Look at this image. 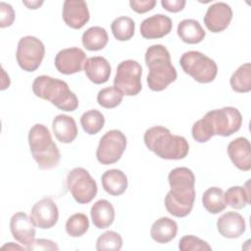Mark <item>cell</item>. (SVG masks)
Returning a JSON list of instances; mask_svg holds the SVG:
<instances>
[{
  "instance_id": "8d00e7d4",
  "label": "cell",
  "mask_w": 251,
  "mask_h": 251,
  "mask_svg": "<svg viewBox=\"0 0 251 251\" xmlns=\"http://www.w3.org/2000/svg\"><path fill=\"white\" fill-rule=\"evenodd\" d=\"M155 5H156L155 0H141V1L130 0L129 1L130 8L138 14H143L148 11H151L155 7Z\"/></svg>"
},
{
  "instance_id": "4fadbf2b",
  "label": "cell",
  "mask_w": 251,
  "mask_h": 251,
  "mask_svg": "<svg viewBox=\"0 0 251 251\" xmlns=\"http://www.w3.org/2000/svg\"><path fill=\"white\" fill-rule=\"evenodd\" d=\"M86 61L84 51L78 47H71L60 50L55 56V67L63 75L79 73Z\"/></svg>"
},
{
  "instance_id": "277c9868",
  "label": "cell",
  "mask_w": 251,
  "mask_h": 251,
  "mask_svg": "<svg viewBox=\"0 0 251 251\" xmlns=\"http://www.w3.org/2000/svg\"><path fill=\"white\" fill-rule=\"evenodd\" d=\"M145 63L149 69L147 85L153 91H162L176 79L177 73L171 62L168 49L162 44H154L147 48Z\"/></svg>"
},
{
  "instance_id": "d590c367",
  "label": "cell",
  "mask_w": 251,
  "mask_h": 251,
  "mask_svg": "<svg viewBox=\"0 0 251 251\" xmlns=\"http://www.w3.org/2000/svg\"><path fill=\"white\" fill-rule=\"evenodd\" d=\"M15 20L13 7L5 2H0V27L4 28L12 25Z\"/></svg>"
},
{
  "instance_id": "ffe728a7",
  "label": "cell",
  "mask_w": 251,
  "mask_h": 251,
  "mask_svg": "<svg viewBox=\"0 0 251 251\" xmlns=\"http://www.w3.org/2000/svg\"><path fill=\"white\" fill-rule=\"evenodd\" d=\"M84 72L90 81L95 84H102L110 78L111 66L104 57H89L84 63Z\"/></svg>"
},
{
  "instance_id": "6da1fadb",
  "label": "cell",
  "mask_w": 251,
  "mask_h": 251,
  "mask_svg": "<svg viewBox=\"0 0 251 251\" xmlns=\"http://www.w3.org/2000/svg\"><path fill=\"white\" fill-rule=\"evenodd\" d=\"M171 190L165 197L167 211L177 218L190 214L195 200V176L193 172L185 167L173 169L168 176Z\"/></svg>"
},
{
  "instance_id": "9a60e30c",
  "label": "cell",
  "mask_w": 251,
  "mask_h": 251,
  "mask_svg": "<svg viewBox=\"0 0 251 251\" xmlns=\"http://www.w3.org/2000/svg\"><path fill=\"white\" fill-rule=\"evenodd\" d=\"M10 230L13 237L22 245L29 246L35 239V226L24 212L14 214L10 220Z\"/></svg>"
},
{
  "instance_id": "60d3db41",
  "label": "cell",
  "mask_w": 251,
  "mask_h": 251,
  "mask_svg": "<svg viewBox=\"0 0 251 251\" xmlns=\"http://www.w3.org/2000/svg\"><path fill=\"white\" fill-rule=\"evenodd\" d=\"M6 248H8V249H24L23 246L15 245L13 242H9L8 244H5V245H3V246L1 247V249H6Z\"/></svg>"
},
{
  "instance_id": "e0dca14e",
  "label": "cell",
  "mask_w": 251,
  "mask_h": 251,
  "mask_svg": "<svg viewBox=\"0 0 251 251\" xmlns=\"http://www.w3.org/2000/svg\"><path fill=\"white\" fill-rule=\"evenodd\" d=\"M172 20L163 14H156L140 24V34L146 39L162 38L172 30Z\"/></svg>"
},
{
  "instance_id": "3957f363",
  "label": "cell",
  "mask_w": 251,
  "mask_h": 251,
  "mask_svg": "<svg viewBox=\"0 0 251 251\" xmlns=\"http://www.w3.org/2000/svg\"><path fill=\"white\" fill-rule=\"evenodd\" d=\"M146 147L161 159L180 160L187 156L189 144L183 136L172 134L161 126L148 128L143 136Z\"/></svg>"
},
{
  "instance_id": "7c38bea8",
  "label": "cell",
  "mask_w": 251,
  "mask_h": 251,
  "mask_svg": "<svg viewBox=\"0 0 251 251\" xmlns=\"http://www.w3.org/2000/svg\"><path fill=\"white\" fill-rule=\"evenodd\" d=\"M30 219L34 226L39 228L53 227L59 219V210L56 203L49 197L40 199L32 206Z\"/></svg>"
},
{
  "instance_id": "e575fe53",
  "label": "cell",
  "mask_w": 251,
  "mask_h": 251,
  "mask_svg": "<svg viewBox=\"0 0 251 251\" xmlns=\"http://www.w3.org/2000/svg\"><path fill=\"white\" fill-rule=\"evenodd\" d=\"M180 251H211L212 247L201 238L194 235H184L178 242Z\"/></svg>"
},
{
  "instance_id": "2e32d148",
  "label": "cell",
  "mask_w": 251,
  "mask_h": 251,
  "mask_svg": "<svg viewBox=\"0 0 251 251\" xmlns=\"http://www.w3.org/2000/svg\"><path fill=\"white\" fill-rule=\"evenodd\" d=\"M62 17L65 24L74 28L79 29L89 21L87 4L82 0H67L63 4Z\"/></svg>"
},
{
  "instance_id": "d4e9b609",
  "label": "cell",
  "mask_w": 251,
  "mask_h": 251,
  "mask_svg": "<svg viewBox=\"0 0 251 251\" xmlns=\"http://www.w3.org/2000/svg\"><path fill=\"white\" fill-rule=\"evenodd\" d=\"M178 37L185 43L197 44L205 37V31L198 21L193 19H185L181 21L176 29Z\"/></svg>"
},
{
  "instance_id": "9c48e42d",
  "label": "cell",
  "mask_w": 251,
  "mask_h": 251,
  "mask_svg": "<svg viewBox=\"0 0 251 251\" xmlns=\"http://www.w3.org/2000/svg\"><path fill=\"white\" fill-rule=\"evenodd\" d=\"M67 188L74 199L79 204H87L97 194V183L87 170L75 168L67 176Z\"/></svg>"
},
{
  "instance_id": "5bb4252c",
  "label": "cell",
  "mask_w": 251,
  "mask_h": 251,
  "mask_svg": "<svg viewBox=\"0 0 251 251\" xmlns=\"http://www.w3.org/2000/svg\"><path fill=\"white\" fill-rule=\"evenodd\" d=\"M231 19L230 6L225 2H216L208 8L204 16V24L210 31L217 33L224 31L230 24Z\"/></svg>"
},
{
  "instance_id": "f35d334b",
  "label": "cell",
  "mask_w": 251,
  "mask_h": 251,
  "mask_svg": "<svg viewBox=\"0 0 251 251\" xmlns=\"http://www.w3.org/2000/svg\"><path fill=\"white\" fill-rule=\"evenodd\" d=\"M186 2L184 0H162L161 5L163 8L172 13H177L183 10Z\"/></svg>"
},
{
  "instance_id": "ab89813d",
  "label": "cell",
  "mask_w": 251,
  "mask_h": 251,
  "mask_svg": "<svg viewBox=\"0 0 251 251\" xmlns=\"http://www.w3.org/2000/svg\"><path fill=\"white\" fill-rule=\"evenodd\" d=\"M23 4L25 5L28 9H37L39 8L42 4H43V1H23Z\"/></svg>"
},
{
  "instance_id": "d6986e66",
  "label": "cell",
  "mask_w": 251,
  "mask_h": 251,
  "mask_svg": "<svg viewBox=\"0 0 251 251\" xmlns=\"http://www.w3.org/2000/svg\"><path fill=\"white\" fill-rule=\"evenodd\" d=\"M217 228L220 234L226 238H238L246 228L244 218L237 212H226L217 221Z\"/></svg>"
},
{
  "instance_id": "7402d4cb",
  "label": "cell",
  "mask_w": 251,
  "mask_h": 251,
  "mask_svg": "<svg viewBox=\"0 0 251 251\" xmlns=\"http://www.w3.org/2000/svg\"><path fill=\"white\" fill-rule=\"evenodd\" d=\"M90 216L95 227L107 228L115 220V209L108 200L100 199L92 205Z\"/></svg>"
},
{
  "instance_id": "4316f807",
  "label": "cell",
  "mask_w": 251,
  "mask_h": 251,
  "mask_svg": "<svg viewBox=\"0 0 251 251\" xmlns=\"http://www.w3.org/2000/svg\"><path fill=\"white\" fill-rule=\"evenodd\" d=\"M202 204L210 214L223 212L226 207L223 189L217 186L208 188L202 195Z\"/></svg>"
},
{
  "instance_id": "603a6c76",
  "label": "cell",
  "mask_w": 251,
  "mask_h": 251,
  "mask_svg": "<svg viewBox=\"0 0 251 251\" xmlns=\"http://www.w3.org/2000/svg\"><path fill=\"white\" fill-rule=\"evenodd\" d=\"M101 182L104 190L112 196L122 195L127 188V177L118 169L106 171L101 176Z\"/></svg>"
},
{
  "instance_id": "74e56055",
  "label": "cell",
  "mask_w": 251,
  "mask_h": 251,
  "mask_svg": "<svg viewBox=\"0 0 251 251\" xmlns=\"http://www.w3.org/2000/svg\"><path fill=\"white\" fill-rule=\"evenodd\" d=\"M27 250H59L57 244L49 239L39 238L34 240L29 246L26 247Z\"/></svg>"
},
{
  "instance_id": "83f0119b",
  "label": "cell",
  "mask_w": 251,
  "mask_h": 251,
  "mask_svg": "<svg viewBox=\"0 0 251 251\" xmlns=\"http://www.w3.org/2000/svg\"><path fill=\"white\" fill-rule=\"evenodd\" d=\"M249 181L246 182V188L244 186H231L224 193L226 204L233 209L240 210L250 204V191Z\"/></svg>"
},
{
  "instance_id": "52a82bcc",
  "label": "cell",
  "mask_w": 251,
  "mask_h": 251,
  "mask_svg": "<svg viewBox=\"0 0 251 251\" xmlns=\"http://www.w3.org/2000/svg\"><path fill=\"white\" fill-rule=\"evenodd\" d=\"M183 72L200 83L213 81L218 74V66L214 60L199 51H187L179 59Z\"/></svg>"
},
{
  "instance_id": "7a4b0ae2",
  "label": "cell",
  "mask_w": 251,
  "mask_h": 251,
  "mask_svg": "<svg viewBox=\"0 0 251 251\" xmlns=\"http://www.w3.org/2000/svg\"><path fill=\"white\" fill-rule=\"evenodd\" d=\"M242 125V116L234 107H224L209 111L202 119L193 124L191 134L195 141L205 143L214 135L230 136Z\"/></svg>"
},
{
  "instance_id": "836d02e7",
  "label": "cell",
  "mask_w": 251,
  "mask_h": 251,
  "mask_svg": "<svg viewBox=\"0 0 251 251\" xmlns=\"http://www.w3.org/2000/svg\"><path fill=\"white\" fill-rule=\"evenodd\" d=\"M124 95L114 86L105 87L97 94L98 104L106 109H113L119 106L123 101Z\"/></svg>"
},
{
  "instance_id": "8992f818",
  "label": "cell",
  "mask_w": 251,
  "mask_h": 251,
  "mask_svg": "<svg viewBox=\"0 0 251 251\" xmlns=\"http://www.w3.org/2000/svg\"><path fill=\"white\" fill-rule=\"evenodd\" d=\"M28 145L32 158L41 170L56 168L61 160L60 150L52 140L48 127L42 124L31 126L28 132Z\"/></svg>"
},
{
  "instance_id": "30bf717a",
  "label": "cell",
  "mask_w": 251,
  "mask_h": 251,
  "mask_svg": "<svg viewBox=\"0 0 251 251\" xmlns=\"http://www.w3.org/2000/svg\"><path fill=\"white\" fill-rule=\"evenodd\" d=\"M45 55V47L40 39L26 35L19 40L16 58L18 65L25 72L36 71Z\"/></svg>"
},
{
  "instance_id": "ba28073f",
  "label": "cell",
  "mask_w": 251,
  "mask_h": 251,
  "mask_svg": "<svg viewBox=\"0 0 251 251\" xmlns=\"http://www.w3.org/2000/svg\"><path fill=\"white\" fill-rule=\"evenodd\" d=\"M142 68L137 61L125 60L117 67L114 87L123 95L135 96L141 89Z\"/></svg>"
},
{
  "instance_id": "44dd1931",
  "label": "cell",
  "mask_w": 251,
  "mask_h": 251,
  "mask_svg": "<svg viewBox=\"0 0 251 251\" xmlns=\"http://www.w3.org/2000/svg\"><path fill=\"white\" fill-rule=\"evenodd\" d=\"M55 137L62 143H72L77 135V126L75 119L68 115H58L52 122Z\"/></svg>"
},
{
  "instance_id": "cb8c5ba5",
  "label": "cell",
  "mask_w": 251,
  "mask_h": 251,
  "mask_svg": "<svg viewBox=\"0 0 251 251\" xmlns=\"http://www.w3.org/2000/svg\"><path fill=\"white\" fill-rule=\"evenodd\" d=\"M177 233V224L168 218L162 217L155 221L150 229V235L158 243H169L172 241Z\"/></svg>"
},
{
  "instance_id": "4dcf8cb0",
  "label": "cell",
  "mask_w": 251,
  "mask_h": 251,
  "mask_svg": "<svg viewBox=\"0 0 251 251\" xmlns=\"http://www.w3.org/2000/svg\"><path fill=\"white\" fill-rule=\"evenodd\" d=\"M105 118L98 110H88L80 117V125L83 130L88 134L98 133L104 126Z\"/></svg>"
},
{
  "instance_id": "d6a6232c",
  "label": "cell",
  "mask_w": 251,
  "mask_h": 251,
  "mask_svg": "<svg viewBox=\"0 0 251 251\" xmlns=\"http://www.w3.org/2000/svg\"><path fill=\"white\" fill-rule=\"evenodd\" d=\"M123 246V238L122 236L113 230H108L99 235L96 241V250L105 251V250H113L119 251Z\"/></svg>"
},
{
  "instance_id": "ac0fdd59",
  "label": "cell",
  "mask_w": 251,
  "mask_h": 251,
  "mask_svg": "<svg viewBox=\"0 0 251 251\" xmlns=\"http://www.w3.org/2000/svg\"><path fill=\"white\" fill-rule=\"evenodd\" d=\"M227 155L232 164L240 171L251 170V146L245 137H237L227 145Z\"/></svg>"
},
{
  "instance_id": "5b68a950",
  "label": "cell",
  "mask_w": 251,
  "mask_h": 251,
  "mask_svg": "<svg viewBox=\"0 0 251 251\" xmlns=\"http://www.w3.org/2000/svg\"><path fill=\"white\" fill-rule=\"evenodd\" d=\"M35 96L51 102L58 109L73 112L78 107L76 95L71 91L66 81L48 75H38L32 83Z\"/></svg>"
},
{
  "instance_id": "f546056e",
  "label": "cell",
  "mask_w": 251,
  "mask_h": 251,
  "mask_svg": "<svg viewBox=\"0 0 251 251\" xmlns=\"http://www.w3.org/2000/svg\"><path fill=\"white\" fill-rule=\"evenodd\" d=\"M111 29L116 39L119 41H126L133 36L135 24L129 17H119L112 22Z\"/></svg>"
},
{
  "instance_id": "484cf974",
  "label": "cell",
  "mask_w": 251,
  "mask_h": 251,
  "mask_svg": "<svg viewBox=\"0 0 251 251\" xmlns=\"http://www.w3.org/2000/svg\"><path fill=\"white\" fill-rule=\"evenodd\" d=\"M108 40V33L101 26L89 27L83 32L81 37L83 47L89 51H98L105 48Z\"/></svg>"
},
{
  "instance_id": "f1b7e54d",
  "label": "cell",
  "mask_w": 251,
  "mask_h": 251,
  "mask_svg": "<svg viewBox=\"0 0 251 251\" xmlns=\"http://www.w3.org/2000/svg\"><path fill=\"white\" fill-rule=\"evenodd\" d=\"M229 83L235 92H249L251 90V64L245 63L241 65L230 76Z\"/></svg>"
},
{
  "instance_id": "8fae6325",
  "label": "cell",
  "mask_w": 251,
  "mask_h": 251,
  "mask_svg": "<svg viewBox=\"0 0 251 251\" xmlns=\"http://www.w3.org/2000/svg\"><path fill=\"white\" fill-rule=\"evenodd\" d=\"M126 148V135L119 129H111L100 138L96 158L102 165H112L121 159Z\"/></svg>"
},
{
  "instance_id": "1f68e13d",
  "label": "cell",
  "mask_w": 251,
  "mask_h": 251,
  "mask_svg": "<svg viewBox=\"0 0 251 251\" xmlns=\"http://www.w3.org/2000/svg\"><path fill=\"white\" fill-rule=\"evenodd\" d=\"M88 218L82 213H75L72 215L66 223V231L72 237L82 236L88 230Z\"/></svg>"
}]
</instances>
